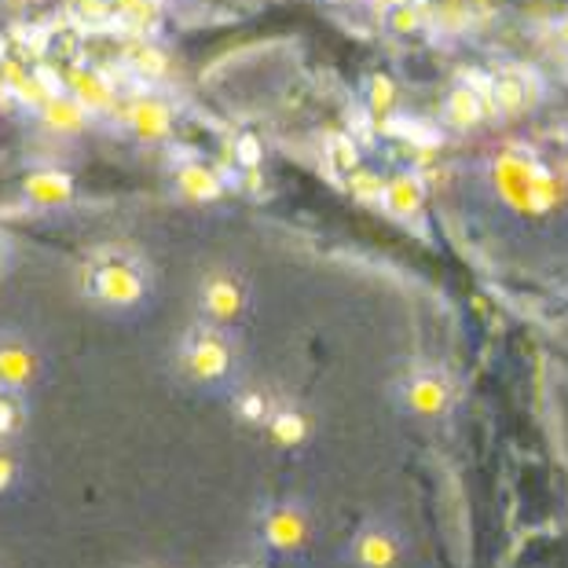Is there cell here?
<instances>
[{"label": "cell", "mask_w": 568, "mask_h": 568, "mask_svg": "<svg viewBox=\"0 0 568 568\" xmlns=\"http://www.w3.org/2000/svg\"><path fill=\"white\" fill-rule=\"evenodd\" d=\"M81 290H84V297L95 301V305L129 308L143 297L148 280H143L140 264L125 257V253H95V257L84 264Z\"/></svg>", "instance_id": "cell-1"}, {"label": "cell", "mask_w": 568, "mask_h": 568, "mask_svg": "<svg viewBox=\"0 0 568 568\" xmlns=\"http://www.w3.org/2000/svg\"><path fill=\"white\" fill-rule=\"evenodd\" d=\"M176 359H180V371H184L191 382L213 385V382H224L227 374H232L235 345L216 323H199L184 334Z\"/></svg>", "instance_id": "cell-2"}, {"label": "cell", "mask_w": 568, "mask_h": 568, "mask_svg": "<svg viewBox=\"0 0 568 568\" xmlns=\"http://www.w3.org/2000/svg\"><path fill=\"white\" fill-rule=\"evenodd\" d=\"M41 371H44V359L27 334L0 331V385H4V389L30 393L33 385L41 382Z\"/></svg>", "instance_id": "cell-3"}, {"label": "cell", "mask_w": 568, "mask_h": 568, "mask_svg": "<svg viewBox=\"0 0 568 568\" xmlns=\"http://www.w3.org/2000/svg\"><path fill=\"white\" fill-rule=\"evenodd\" d=\"M353 558L359 568H393L396 558H400V536H396L389 525L371 521L356 531Z\"/></svg>", "instance_id": "cell-4"}, {"label": "cell", "mask_w": 568, "mask_h": 568, "mask_svg": "<svg viewBox=\"0 0 568 568\" xmlns=\"http://www.w3.org/2000/svg\"><path fill=\"white\" fill-rule=\"evenodd\" d=\"M202 312L210 316V323H227L243 312V290L235 280H210L202 286Z\"/></svg>", "instance_id": "cell-5"}, {"label": "cell", "mask_w": 568, "mask_h": 568, "mask_svg": "<svg viewBox=\"0 0 568 568\" xmlns=\"http://www.w3.org/2000/svg\"><path fill=\"white\" fill-rule=\"evenodd\" d=\"M30 429V400L27 393L0 385V444H19Z\"/></svg>", "instance_id": "cell-6"}, {"label": "cell", "mask_w": 568, "mask_h": 568, "mask_svg": "<svg viewBox=\"0 0 568 568\" xmlns=\"http://www.w3.org/2000/svg\"><path fill=\"white\" fill-rule=\"evenodd\" d=\"M261 536L268 539L272 547L290 550L305 536V525H301L297 510H290V506H272V510L261 517Z\"/></svg>", "instance_id": "cell-7"}, {"label": "cell", "mask_w": 568, "mask_h": 568, "mask_svg": "<svg viewBox=\"0 0 568 568\" xmlns=\"http://www.w3.org/2000/svg\"><path fill=\"white\" fill-rule=\"evenodd\" d=\"M272 433V440L275 444H283V447H297L301 440L308 437V418L301 415L297 407H286V404H280L275 407V415H272V422L264 426Z\"/></svg>", "instance_id": "cell-8"}, {"label": "cell", "mask_w": 568, "mask_h": 568, "mask_svg": "<svg viewBox=\"0 0 568 568\" xmlns=\"http://www.w3.org/2000/svg\"><path fill=\"white\" fill-rule=\"evenodd\" d=\"M275 407L280 404H275L264 389H246L235 396V418L243 422V426H268Z\"/></svg>", "instance_id": "cell-9"}, {"label": "cell", "mask_w": 568, "mask_h": 568, "mask_svg": "<svg viewBox=\"0 0 568 568\" xmlns=\"http://www.w3.org/2000/svg\"><path fill=\"white\" fill-rule=\"evenodd\" d=\"M407 396L415 400L418 410H440L447 400V389L437 374H418V378L407 385Z\"/></svg>", "instance_id": "cell-10"}, {"label": "cell", "mask_w": 568, "mask_h": 568, "mask_svg": "<svg viewBox=\"0 0 568 568\" xmlns=\"http://www.w3.org/2000/svg\"><path fill=\"white\" fill-rule=\"evenodd\" d=\"M22 485V458L16 444H0V499Z\"/></svg>", "instance_id": "cell-11"}, {"label": "cell", "mask_w": 568, "mask_h": 568, "mask_svg": "<svg viewBox=\"0 0 568 568\" xmlns=\"http://www.w3.org/2000/svg\"><path fill=\"white\" fill-rule=\"evenodd\" d=\"M495 100H499V106H506V111L521 106V84H517V78H499V84H495Z\"/></svg>", "instance_id": "cell-12"}, {"label": "cell", "mask_w": 568, "mask_h": 568, "mask_svg": "<svg viewBox=\"0 0 568 568\" xmlns=\"http://www.w3.org/2000/svg\"><path fill=\"white\" fill-rule=\"evenodd\" d=\"M239 162H243V165H257L261 162V148H257V140H253V136L239 140Z\"/></svg>", "instance_id": "cell-13"}, {"label": "cell", "mask_w": 568, "mask_h": 568, "mask_svg": "<svg viewBox=\"0 0 568 568\" xmlns=\"http://www.w3.org/2000/svg\"><path fill=\"white\" fill-rule=\"evenodd\" d=\"M132 568H159V565H132Z\"/></svg>", "instance_id": "cell-14"}, {"label": "cell", "mask_w": 568, "mask_h": 568, "mask_svg": "<svg viewBox=\"0 0 568 568\" xmlns=\"http://www.w3.org/2000/svg\"><path fill=\"white\" fill-rule=\"evenodd\" d=\"M235 568H253V565H235Z\"/></svg>", "instance_id": "cell-15"}]
</instances>
